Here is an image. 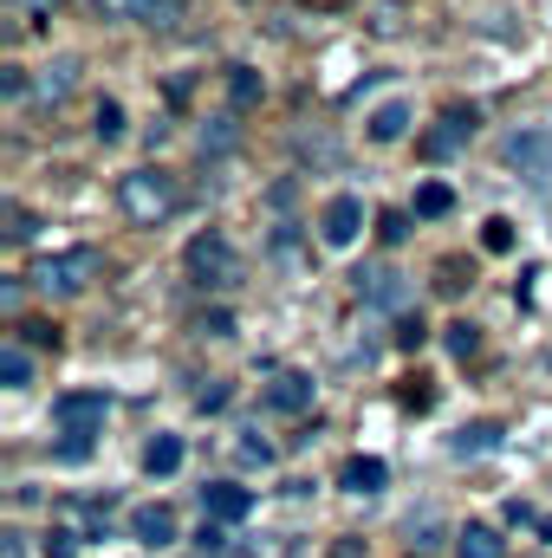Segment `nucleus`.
Wrapping results in <instances>:
<instances>
[{"label": "nucleus", "mask_w": 552, "mask_h": 558, "mask_svg": "<svg viewBox=\"0 0 552 558\" xmlns=\"http://www.w3.org/2000/svg\"><path fill=\"white\" fill-rule=\"evenodd\" d=\"M118 208H124L137 228H156V221H169V215L182 208V189H176L169 169H131V175L118 182Z\"/></svg>", "instance_id": "obj_1"}, {"label": "nucleus", "mask_w": 552, "mask_h": 558, "mask_svg": "<svg viewBox=\"0 0 552 558\" xmlns=\"http://www.w3.org/2000/svg\"><path fill=\"white\" fill-rule=\"evenodd\" d=\"M105 416H111V403H105L98 390H65V397L52 403V422H59V435H65V454H72V461L92 448V435L105 428Z\"/></svg>", "instance_id": "obj_2"}, {"label": "nucleus", "mask_w": 552, "mask_h": 558, "mask_svg": "<svg viewBox=\"0 0 552 558\" xmlns=\"http://www.w3.org/2000/svg\"><path fill=\"white\" fill-rule=\"evenodd\" d=\"M92 279H98V254H92V247L46 254V260L33 267V286H39V292H52V299H72V292H85Z\"/></svg>", "instance_id": "obj_3"}, {"label": "nucleus", "mask_w": 552, "mask_h": 558, "mask_svg": "<svg viewBox=\"0 0 552 558\" xmlns=\"http://www.w3.org/2000/svg\"><path fill=\"white\" fill-rule=\"evenodd\" d=\"M189 274L202 279V286H215V292L241 286V254H235V241H228V234H195V241H189Z\"/></svg>", "instance_id": "obj_4"}, {"label": "nucleus", "mask_w": 552, "mask_h": 558, "mask_svg": "<svg viewBox=\"0 0 552 558\" xmlns=\"http://www.w3.org/2000/svg\"><path fill=\"white\" fill-rule=\"evenodd\" d=\"M98 20H131V26H176L182 0H92Z\"/></svg>", "instance_id": "obj_5"}, {"label": "nucleus", "mask_w": 552, "mask_h": 558, "mask_svg": "<svg viewBox=\"0 0 552 558\" xmlns=\"http://www.w3.org/2000/svg\"><path fill=\"white\" fill-rule=\"evenodd\" d=\"M358 234H364V202L358 195H332L325 215H319V241L325 247H351Z\"/></svg>", "instance_id": "obj_6"}, {"label": "nucleus", "mask_w": 552, "mask_h": 558, "mask_svg": "<svg viewBox=\"0 0 552 558\" xmlns=\"http://www.w3.org/2000/svg\"><path fill=\"white\" fill-rule=\"evenodd\" d=\"M261 403H267L274 416H305V410H312V377H305V371H279V377H267Z\"/></svg>", "instance_id": "obj_7"}, {"label": "nucleus", "mask_w": 552, "mask_h": 558, "mask_svg": "<svg viewBox=\"0 0 552 558\" xmlns=\"http://www.w3.org/2000/svg\"><path fill=\"white\" fill-rule=\"evenodd\" d=\"M202 513H208V520H221V526H235V520H248V513H254V494H248V487H235V481H215V487H202Z\"/></svg>", "instance_id": "obj_8"}, {"label": "nucleus", "mask_w": 552, "mask_h": 558, "mask_svg": "<svg viewBox=\"0 0 552 558\" xmlns=\"http://www.w3.org/2000/svg\"><path fill=\"white\" fill-rule=\"evenodd\" d=\"M507 162H514L520 175H547L552 169V131H520V137H507Z\"/></svg>", "instance_id": "obj_9"}, {"label": "nucleus", "mask_w": 552, "mask_h": 558, "mask_svg": "<svg viewBox=\"0 0 552 558\" xmlns=\"http://www.w3.org/2000/svg\"><path fill=\"white\" fill-rule=\"evenodd\" d=\"M384 481H391V468H384L377 454H351V461L338 468V487H345V494H384Z\"/></svg>", "instance_id": "obj_10"}, {"label": "nucleus", "mask_w": 552, "mask_h": 558, "mask_svg": "<svg viewBox=\"0 0 552 558\" xmlns=\"http://www.w3.org/2000/svg\"><path fill=\"white\" fill-rule=\"evenodd\" d=\"M358 299H364V305H384V312H397V305H404V274H391V267H371V274H358Z\"/></svg>", "instance_id": "obj_11"}, {"label": "nucleus", "mask_w": 552, "mask_h": 558, "mask_svg": "<svg viewBox=\"0 0 552 558\" xmlns=\"http://www.w3.org/2000/svg\"><path fill=\"white\" fill-rule=\"evenodd\" d=\"M131 533H137V546H176V513L169 507H137Z\"/></svg>", "instance_id": "obj_12"}, {"label": "nucleus", "mask_w": 552, "mask_h": 558, "mask_svg": "<svg viewBox=\"0 0 552 558\" xmlns=\"http://www.w3.org/2000/svg\"><path fill=\"white\" fill-rule=\"evenodd\" d=\"M72 85H79V59H52V65L33 78V98H39V105H59Z\"/></svg>", "instance_id": "obj_13"}, {"label": "nucleus", "mask_w": 552, "mask_h": 558, "mask_svg": "<svg viewBox=\"0 0 552 558\" xmlns=\"http://www.w3.org/2000/svg\"><path fill=\"white\" fill-rule=\"evenodd\" d=\"M461 137H475V111H461V105H455V111L442 118V131H429V137H422V156H448Z\"/></svg>", "instance_id": "obj_14"}, {"label": "nucleus", "mask_w": 552, "mask_h": 558, "mask_svg": "<svg viewBox=\"0 0 552 558\" xmlns=\"http://www.w3.org/2000/svg\"><path fill=\"white\" fill-rule=\"evenodd\" d=\"M455 553L461 558H507V539H501L494 526H461V533H455Z\"/></svg>", "instance_id": "obj_15"}, {"label": "nucleus", "mask_w": 552, "mask_h": 558, "mask_svg": "<svg viewBox=\"0 0 552 558\" xmlns=\"http://www.w3.org/2000/svg\"><path fill=\"white\" fill-rule=\"evenodd\" d=\"M364 131H371V143L410 137V105H384V111H371V118H364Z\"/></svg>", "instance_id": "obj_16"}, {"label": "nucleus", "mask_w": 552, "mask_h": 558, "mask_svg": "<svg viewBox=\"0 0 552 558\" xmlns=\"http://www.w3.org/2000/svg\"><path fill=\"white\" fill-rule=\"evenodd\" d=\"M0 384H7V390H26V384H33V357H26L20 338L0 344Z\"/></svg>", "instance_id": "obj_17"}, {"label": "nucleus", "mask_w": 552, "mask_h": 558, "mask_svg": "<svg viewBox=\"0 0 552 558\" xmlns=\"http://www.w3.org/2000/svg\"><path fill=\"white\" fill-rule=\"evenodd\" d=\"M494 441H501V428H494V422H468V428H455V441H448V448H455V461H475V454H488Z\"/></svg>", "instance_id": "obj_18"}, {"label": "nucleus", "mask_w": 552, "mask_h": 558, "mask_svg": "<svg viewBox=\"0 0 552 558\" xmlns=\"http://www.w3.org/2000/svg\"><path fill=\"white\" fill-rule=\"evenodd\" d=\"M143 468H149L156 481H163V474H176V468H182V435H156V441L143 448Z\"/></svg>", "instance_id": "obj_19"}, {"label": "nucleus", "mask_w": 552, "mask_h": 558, "mask_svg": "<svg viewBox=\"0 0 552 558\" xmlns=\"http://www.w3.org/2000/svg\"><path fill=\"white\" fill-rule=\"evenodd\" d=\"M448 208H455V195H448V182H422V189H416V215H422V221H442Z\"/></svg>", "instance_id": "obj_20"}, {"label": "nucleus", "mask_w": 552, "mask_h": 558, "mask_svg": "<svg viewBox=\"0 0 552 558\" xmlns=\"http://www.w3.org/2000/svg\"><path fill=\"white\" fill-rule=\"evenodd\" d=\"M235 137H241V131H235V118H208V124H202V156H221V149H235Z\"/></svg>", "instance_id": "obj_21"}, {"label": "nucleus", "mask_w": 552, "mask_h": 558, "mask_svg": "<svg viewBox=\"0 0 552 558\" xmlns=\"http://www.w3.org/2000/svg\"><path fill=\"white\" fill-rule=\"evenodd\" d=\"M92 131H98V143H118V137H124V105H118V98H105V105L92 111Z\"/></svg>", "instance_id": "obj_22"}, {"label": "nucleus", "mask_w": 552, "mask_h": 558, "mask_svg": "<svg viewBox=\"0 0 552 558\" xmlns=\"http://www.w3.org/2000/svg\"><path fill=\"white\" fill-rule=\"evenodd\" d=\"M13 331H20V344H39V351H46V344H59V325H46V318H20Z\"/></svg>", "instance_id": "obj_23"}, {"label": "nucleus", "mask_w": 552, "mask_h": 558, "mask_svg": "<svg viewBox=\"0 0 552 558\" xmlns=\"http://www.w3.org/2000/svg\"><path fill=\"white\" fill-rule=\"evenodd\" d=\"M448 351H455V357H461V364H468V357H475V351H481V331H475V325H468V318H461V325H448Z\"/></svg>", "instance_id": "obj_24"}, {"label": "nucleus", "mask_w": 552, "mask_h": 558, "mask_svg": "<svg viewBox=\"0 0 552 558\" xmlns=\"http://www.w3.org/2000/svg\"><path fill=\"white\" fill-rule=\"evenodd\" d=\"M228 98H235V105H254V98H261V78H254L248 65H235V78H228Z\"/></svg>", "instance_id": "obj_25"}, {"label": "nucleus", "mask_w": 552, "mask_h": 558, "mask_svg": "<svg viewBox=\"0 0 552 558\" xmlns=\"http://www.w3.org/2000/svg\"><path fill=\"white\" fill-rule=\"evenodd\" d=\"M481 247H488V254H507V247H514V221H501V215H494V221L481 228Z\"/></svg>", "instance_id": "obj_26"}, {"label": "nucleus", "mask_w": 552, "mask_h": 558, "mask_svg": "<svg viewBox=\"0 0 552 558\" xmlns=\"http://www.w3.org/2000/svg\"><path fill=\"white\" fill-rule=\"evenodd\" d=\"M241 461H248V468H274V441H261V435H241Z\"/></svg>", "instance_id": "obj_27"}, {"label": "nucleus", "mask_w": 552, "mask_h": 558, "mask_svg": "<svg viewBox=\"0 0 552 558\" xmlns=\"http://www.w3.org/2000/svg\"><path fill=\"white\" fill-rule=\"evenodd\" d=\"M39 546H46V558H72V553H79V533H65V526H52V533H46Z\"/></svg>", "instance_id": "obj_28"}, {"label": "nucleus", "mask_w": 552, "mask_h": 558, "mask_svg": "<svg viewBox=\"0 0 552 558\" xmlns=\"http://www.w3.org/2000/svg\"><path fill=\"white\" fill-rule=\"evenodd\" d=\"M422 344H429V325L422 318H404L397 325V351H422Z\"/></svg>", "instance_id": "obj_29"}, {"label": "nucleus", "mask_w": 552, "mask_h": 558, "mask_svg": "<svg viewBox=\"0 0 552 558\" xmlns=\"http://www.w3.org/2000/svg\"><path fill=\"white\" fill-rule=\"evenodd\" d=\"M0 92H7V98H26V92H33V78H26L20 65H0Z\"/></svg>", "instance_id": "obj_30"}, {"label": "nucleus", "mask_w": 552, "mask_h": 558, "mask_svg": "<svg viewBox=\"0 0 552 558\" xmlns=\"http://www.w3.org/2000/svg\"><path fill=\"white\" fill-rule=\"evenodd\" d=\"M195 331H202V338H235V318H228V312H202Z\"/></svg>", "instance_id": "obj_31"}, {"label": "nucleus", "mask_w": 552, "mask_h": 558, "mask_svg": "<svg viewBox=\"0 0 552 558\" xmlns=\"http://www.w3.org/2000/svg\"><path fill=\"white\" fill-rule=\"evenodd\" d=\"M33 234V215L26 208H7V241H26Z\"/></svg>", "instance_id": "obj_32"}, {"label": "nucleus", "mask_w": 552, "mask_h": 558, "mask_svg": "<svg viewBox=\"0 0 552 558\" xmlns=\"http://www.w3.org/2000/svg\"><path fill=\"white\" fill-rule=\"evenodd\" d=\"M377 234H384V241H391V247H397V241H404V234H410V221H404V215H384V221H377Z\"/></svg>", "instance_id": "obj_33"}, {"label": "nucleus", "mask_w": 552, "mask_h": 558, "mask_svg": "<svg viewBox=\"0 0 552 558\" xmlns=\"http://www.w3.org/2000/svg\"><path fill=\"white\" fill-rule=\"evenodd\" d=\"M435 286H442V292H461V286H468V279H461V260H442V279H435Z\"/></svg>", "instance_id": "obj_34"}, {"label": "nucleus", "mask_w": 552, "mask_h": 558, "mask_svg": "<svg viewBox=\"0 0 552 558\" xmlns=\"http://www.w3.org/2000/svg\"><path fill=\"white\" fill-rule=\"evenodd\" d=\"M404 403H416V410H429V384H422V377H410V384H404Z\"/></svg>", "instance_id": "obj_35"}, {"label": "nucleus", "mask_w": 552, "mask_h": 558, "mask_svg": "<svg viewBox=\"0 0 552 558\" xmlns=\"http://www.w3.org/2000/svg\"><path fill=\"white\" fill-rule=\"evenodd\" d=\"M195 403H202V410H221V403H228V384H208V390H202Z\"/></svg>", "instance_id": "obj_36"}, {"label": "nucleus", "mask_w": 552, "mask_h": 558, "mask_svg": "<svg viewBox=\"0 0 552 558\" xmlns=\"http://www.w3.org/2000/svg\"><path fill=\"white\" fill-rule=\"evenodd\" d=\"M332 558H364V546H358V539H338V546H332Z\"/></svg>", "instance_id": "obj_37"}]
</instances>
